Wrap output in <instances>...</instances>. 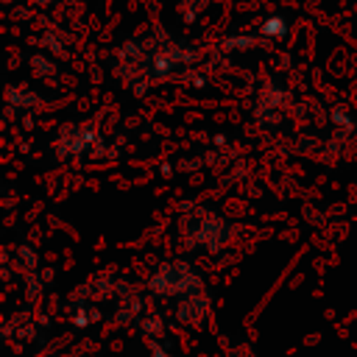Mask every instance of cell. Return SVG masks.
<instances>
[{
	"label": "cell",
	"instance_id": "obj_1",
	"mask_svg": "<svg viewBox=\"0 0 357 357\" xmlns=\"http://www.w3.org/2000/svg\"><path fill=\"white\" fill-rule=\"evenodd\" d=\"M265 31H276V33H279V31H282V25H279V20H271V25H265Z\"/></svg>",
	"mask_w": 357,
	"mask_h": 357
}]
</instances>
